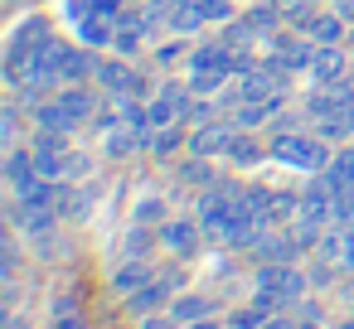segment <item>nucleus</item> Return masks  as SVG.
I'll return each instance as SVG.
<instances>
[{
    "instance_id": "obj_1",
    "label": "nucleus",
    "mask_w": 354,
    "mask_h": 329,
    "mask_svg": "<svg viewBox=\"0 0 354 329\" xmlns=\"http://www.w3.org/2000/svg\"><path fill=\"white\" fill-rule=\"evenodd\" d=\"M301 290H306V276H301L291 261H262V271H257V305H262V310L296 305Z\"/></svg>"
},
{
    "instance_id": "obj_2",
    "label": "nucleus",
    "mask_w": 354,
    "mask_h": 329,
    "mask_svg": "<svg viewBox=\"0 0 354 329\" xmlns=\"http://www.w3.org/2000/svg\"><path fill=\"white\" fill-rule=\"evenodd\" d=\"M272 160H281V165H291V170H315V175H325V165H330L335 155L325 150V141H320V136L281 131V136L272 141Z\"/></svg>"
},
{
    "instance_id": "obj_3",
    "label": "nucleus",
    "mask_w": 354,
    "mask_h": 329,
    "mask_svg": "<svg viewBox=\"0 0 354 329\" xmlns=\"http://www.w3.org/2000/svg\"><path fill=\"white\" fill-rule=\"evenodd\" d=\"M35 170H39L44 179H78V175L88 170V155L68 150L64 136H39V141H35Z\"/></svg>"
},
{
    "instance_id": "obj_4",
    "label": "nucleus",
    "mask_w": 354,
    "mask_h": 329,
    "mask_svg": "<svg viewBox=\"0 0 354 329\" xmlns=\"http://www.w3.org/2000/svg\"><path fill=\"white\" fill-rule=\"evenodd\" d=\"M185 112H189V88H180V83L156 88V92H151V102H146V121H151L156 131H160V126H175Z\"/></svg>"
},
{
    "instance_id": "obj_5",
    "label": "nucleus",
    "mask_w": 354,
    "mask_h": 329,
    "mask_svg": "<svg viewBox=\"0 0 354 329\" xmlns=\"http://www.w3.org/2000/svg\"><path fill=\"white\" fill-rule=\"evenodd\" d=\"M238 131H243V126H238L233 117H228V121H223V117H214V121H199V126L185 136V146H189V155H218V150H228V146H233V136H238Z\"/></svg>"
},
{
    "instance_id": "obj_6",
    "label": "nucleus",
    "mask_w": 354,
    "mask_h": 329,
    "mask_svg": "<svg viewBox=\"0 0 354 329\" xmlns=\"http://www.w3.org/2000/svg\"><path fill=\"white\" fill-rule=\"evenodd\" d=\"M156 20H160L156 10H141V15H136V10H117V15H112V49H117V54H131V49L156 30Z\"/></svg>"
},
{
    "instance_id": "obj_7",
    "label": "nucleus",
    "mask_w": 354,
    "mask_h": 329,
    "mask_svg": "<svg viewBox=\"0 0 354 329\" xmlns=\"http://www.w3.org/2000/svg\"><path fill=\"white\" fill-rule=\"evenodd\" d=\"M93 78L112 92V97H141L146 92V78L141 73H131L127 63H117V59H102L97 68H93Z\"/></svg>"
},
{
    "instance_id": "obj_8",
    "label": "nucleus",
    "mask_w": 354,
    "mask_h": 329,
    "mask_svg": "<svg viewBox=\"0 0 354 329\" xmlns=\"http://www.w3.org/2000/svg\"><path fill=\"white\" fill-rule=\"evenodd\" d=\"M39 44H49V20L35 15V20H25V25L10 34V44H6V68H15V63H20L25 54H35Z\"/></svg>"
},
{
    "instance_id": "obj_9",
    "label": "nucleus",
    "mask_w": 354,
    "mask_h": 329,
    "mask_svg": "<svg viewBox=\"0 0 354 329\" xmlns=\"http://www.w3.org/2000/svg\"><path fill=\"white\" fill-rule=\"evenodd\" d=\"M344 73H349V54L339 44H320L315 59H310V78L315 83H339Z\"/></svg>"
},
{
    "instance_id": "obj_10",
    "label": "nucleus",
    "mask_w": 354,
    "mask_h": 329,
    "mask_svg": "<svg viewBox=\"0 0 354 329\" xmlns=\"http://www.w3.org/2000/svg\"><path fill=\"white\" fill-rule=\"evenodd\" d=\"M339 107H354V83H320V92L306 102L310 117H325V112H339Z\"/></svg>"
},
{
    "instance_id": "obj_11",
    "label": "nucleus",
    "mask_w": 354,
    "mask_h": 329,
    "mask_svg": "<svg viewBox=\"0 0 354 329\" xmlns=\"http://www.w3.org/2000/svg\"><path fill=\"white\" fill-rule=\"evenodd\" d=\"M199 237H204V223H194V218H180V223H165V232H160V242L175 252V257H189L194 247H199Z\"/></svg>"
},
{
    "instance_id": "obj_12",
    "label": "nucleus",
    "mask_w": 354,
    "mask_h": 329,
    "mask_svg": "<svg viewBox=\"0 0 354 329\" xmlns=\"http://www.w3.org/2000/svg\"><path fill=\"white\" fill-rule=\"evenodd\" d=\"M238 59L228 54V44H204L189 54V73H233Z\"/></svg>"
},
{
    "instance_id": "obj_13",
    "label": "nucleus",
    "mask_w": 354,
    "mask_h": 329,
    "mask_svg": "<svg viewBox=\"0 0 354 329\" xmlns=\"http://www.w3.org/2000/svg\"><path fill=\"white\" fill-rule=\"evenodd\" d=\"M248 252H257V261H291L301 247L291 242V232H272V228H267V232H262Z\"/></svg>"
},
{
    "instance_id": "obj_14",
    "label": "nucleus",
    "mask_w": 354,
    "mask_h": 329,
    "mask_svg": "<svg viewBox=\"0 0 354 329\" xmlns=\"http://www.w3.org/2000/svg\"><path fill=\"white\" fill-rule=\"evenodd\" d=\"M315 136L320 141H354V107H339V112L315 117Z\"/></svg>"
},
{
    "instance_id": "obj_15",
    "label": "nucleus",
    "mask_w": 354,
    "mask_h": 329,
    "mask_svg": "<svg viewBox=\"0 0 354 329\" xmlns=\"http://www.w3.org/2000/svg\"><path fill=\"white\" fill-rule=\"evenodd\" d=\"M35 126L44 131V136H64L68 141V131H78V121L59 107V102H44V107H35Z\"/></svg>"
},
{
    "instance_id": "obj_16",
    "label": "nucleus",
    "mask_w": 354,
    "mask_h": 329,
    "mask_svg": "<svg viewBox=\"0 0 354 329\" xmlns=\"http://www.w3.org/2000/svg\"><path fill=\"white\" fill-rule=\"evenodd\" d=\"M325 184H330L335 194H354V146L339 150V155L325 165Z\"/></svg>"
},
{
    "instance_id": "obj_17",
    "label": "nucleus",
    "mask_w": 354,
    "mask_h": 329,
    "mask_svg": "<svg viewBox=\"0 0 354 329\" xmlns=\"http://www.w3.org/2000/svg\"><path fill=\"white\" fill-rule=\"evenodd\" d=\"M301 30H306V39H310V44H335V39H339V30H344V20H339V15H306V20H301Z\"/></svg>"
},
{
    "instance_id": "obj_18",
    "label": "nucleus",
    "mask_w": 354,
    "mask_h": 329,
    "mask_svg": "<svg viewBox=\"0 0 354 329\" xmlns=\"http://www.w3.org/2000/svg\"><path fill=\"white\" fill-rule=\"evenodd\" d=\"M165 300H170V286H165V281H151L146 290H131L127 305H131V315H156Z\"/></svg>"
},
{
    "instance_id": "obj_19",
    "label": "nucleus",
    "mask_w": 354,
    "mask_h": 329,
    "mask_svg": "<svg viewBox=\"0 0 354 329\" xmlns=\"http://www.w3.org/2000/svg\"><path fill=\"white\" fill-rule=\"evenodd\" d=\"M204 20H209V15H204V0H180V6L170 10V25H175V34H194Z\"/></svg>"
},
{
    "instance_id": "obj_20",
    "label": "nucleus",
    "mask_w": 354,
    "mask_h": 329,
    "mask_svg": "<svg viewBox=\"0 0 354 329\" xmlns=\"http://www.w3.org/2000/svg\"><path fill=\"white\" fill-rule=\"evenodd\" d=\"M170 315H175L180 324H189V319H204V315H214V295H180V300L170 305Z\"/></svg>"
},
{
    "instance_id": "obj_21",
    "label": "nucleus",
    "mask_w": 354,
    "mask_h": 329,
    "mask_svg": "<svg viewBox=\"0 0 354 329\" xmlns=\"http://www.w3.org/2000/svg\"><path fill=\"white\" fill-rule=\"evenodd\" d=\"M310 59H315V49H310V44H301V39H281V54H277V63H281L286 73H296V68H310Z\"/></svg>"
},
{
    "instance_id": "obj_22",
    "label": "nucleus",
    "mask_w": 354,
    "mask_h": 329,
    "mask_svg": "<svg viewBox=\"0 0 354 329\" xmlns=\"http://www.w3.org/2000/svg\"><path fill=\"white\" fill-rule=\"evenodd\" d=\"M78 39H83V44H112V15H88V20H78Z\"/></svg>"
},
{
    "instance_id": "obj_23",
    "label": "nucleus",
    "mask_w": 354,
    "mask_h": 329,
    "mask_svg": "<svg viewBox=\"0 0 354 329\" xmlns=\"http://www.w3.org/2000/svg\"><path fill=\"white\" fill-rule=\"evenodd\" d=\"M277 107H281V102H248V97H238V112H233V121H238V126H257V121H267Z\"/></svg>"
},
{
    "instance_id": "obj_24",
    "label": "nucleus",
    "mask_w": 354,
    "mask_h": 329,
    "mask_svg": "<svg viewBox=\"0 0 354 329\" xmlns=\"http://www.w3.org/2000/svg\"><path fill=\"white\" fill-rule=\"evenodd\" d=\"M59 107H64L73 121H88V117H93V97H88L83 88H68V92H59Z\"/></svg>"
},
{
    "instance_id": "obj_25",
    "label": "nucleus",
    "mask_w": 354,
    "mask_h": 329,
    "mask_svg": "<svg viewBox=\"0 0 354 329\" xmlns=\"http://www.w3.org/2000/svg\"><path fill=\"white\" fill-rule=\"evenodd\" d=\"M141 286H151V266H146V261H127V266L117 271V290L131 295V290H141Z\"/></svg>"
},
{
    "instance_id": "obj_26",
    "label": "nucleus",
    "mask_w": 354,
    "mask_h": 329,
    "mask_svg": "<svg viewBox=\"0 0 354 329\" xmlns=\"http://www.w3.org/2000/svg\"><path fill=\"white\" fill-rule=\"evenodd\" d=\"M267 319H272V310H262V305L252 300L248 310H233V319H228V324H233V329H267Z\"/></svg>"
},
{
    "instance_id": "obj_27",
    "label": "nucleus",
    "mask_w": 354,
    "mask_h": 329,
    "mask_svg": "<svg viewBox=\"0 0 354 329\" xmlns=\"http://www.w3.org/2000/svg\"><path fill=\"white\" fill-rule=\"evenodd\" d=\"M277 15H281L277 6H257V10H248V25H252L257 34H272V30H277Z\"/></svg>"
},
{
    "instance_id": "obj_28",
    "label": "nucleus",
    "mask_w": 354,
    "mask_h": 329,
    "mask_svg": "<svg viewBox=\"0 0 354 329\" xmlns=\"http://www.w3.org/2000/svg\"><path fill=\"white\" fill-rule=\"evenodd\" d=\"M223 78H228V73H189V92H194V97H209V92L223 88Z\"/></svg>"
},
{
    "instance_id": "obj_29",
    "label": "nucleus",
    "mask_w": 354,
    "mask_h": 329,
    "mask_svg": "<svg viewBox=\"0 0 354 329\" xmlns=\"http://www.w3.org/2000/svg\"><path fill=\"white\" fill-rule=\"evenodd\" d=\"M180 179H189V184H214V175H209V165H204V155H194L189 165H180Z\"/></svg>"
},
{
    "instance_id": "obj_30",
    "label": "nucleus",
    "mask_w": 354,
    "mask_h": 329,
    "mask_svg": "<svg viewBox=\"0 0 354 329\" xmlns=\"http://www.w3.org/2000/svg\"><path fill=\"white\" fill-rule=\"evenodd\" d=\"M228 155H233V165H252V160H257V146L238 131V136H233V146H228Z\"/></svg>"
},
{
    "instance_id": "obj_31",
    "label": "nucleus",
    "mask_w": 354,
    "mask_h": 329,
    "mask_svg": "<svg viewBox=\"0 0 354 329\" xmlns=\"http://www.w3.org/2000/svg\"><path fill=\"white\" fill-rule=\"evenodd\" d=\"M54 329H83V315L73 310V300H68V295L59 300V319H54Z\"/></svg>"
},
{
    "instance_id": "obj_32",
    "label": "nucleus",
    "mask_w": 354,
    "mask_h": 329,
    "mask_svg": "<svg viewBox=\"0 0 354 329\" xmlns=\"http://www.w3.org/2000/svg\"><path fill=\"white\" fill-rule=\"evenodd\" d=\"M272 6H277V10H281V15H291V20H296V25H301V20H306V15H310V0H272Z\"/></svg>"
},
{
    "instance_id": "obj_33",
    "label": "nucleus",
    "mask_w": 354,
    "mask_h": 329,
    "mask_svg": "<svg viewBox=\"0 0 354 329\" xmlns=\"http://www.w3.org/2000/svg\"><path fill=\"white\" fill-rule=\"evenodd\" d=\"M136 223L146 228V223H160V199H141V208H136Z\"/></svg>"
},
{
    "instance_id": "obj_34",
    "label": "nucleus",
    "mask_w": 354,
    "mask_h": 329,
    "mask_svg": "<svg viewBox=\"0 0 354 329\" xmlns=\"http://www.w3.org/2000/svg\"><path fill=\"white\" fill-rule=\"evenodd\" d=\"M204 15L209 20H233V0H204Z\"/></svg>"
},
{
    "instance_id": "obj_35",
    "label": "nucleus",
    "mask_w": 354,
    "mask_h": 329,
    "mask_svg": "<svg viewBox=\"0 0 354 329\" xmlns=\"http://www.w3.org/2000/svg\"><path fill=\"white\" fill-rule=\"evenodd\" d=\"M141 329H185V324H180L175 315H146V324H141Z\"/></svg>"
},
{
    "instance_id": "obj_36",
    "label": "nucleus",
    "mask_w": 354,
    "mask_h": 329,
    "mask_svg": "<svg viewBox=\"0 0 354 329\" xmlns=\"http://www.w3.org/2000/svg\"><path fill=\"white\" fill-rule=\"evenodd\" d=\"M88 6H93V15H117L122 0H88Z\"/></svg>"
},
{
    "instance_id": "obj_37",
    "label": "nucleus",
    "mask_w": 354,
    "mask_h": 329,
    "mask_svg": "<svg viewBox=\"0 0 354 329\" xmlns=\"http://www.w3.org/2000/svg\"><path fill=\"white\" fill-rule=\"evenodd\" d=\"M180 54H185V49H180V44H165V49H160V54H156V59H160V63H175V59H180Z\"/></svg>"
},
{
    "instance_id": "obj_38",
    "label": "nucleus",
    "mask_w": 354,
    "mask_h": 329,
    "mask_svg": "<svg viewBox=\"0 0 354 329\" xmlns=\"http://www.w3.org/2000/svg\"><path fill=\"white\" fill-rule=\"evenodd\" d=\"M335 10H339V20L349 25V20H354V0H335Z\"/></svg>"
},
{
    "instance_id": "obj_39",
    "label": "nucleus",
    "mask_w": 354,
    "mask_h": 329,
    "mask_svg": "<svg viewBox=\"0 0 354 329\" xmlns=\"http://www.w3.org/2000/svg\"><path fill=\"white\" fill-rule=\"evenodd\" d=\"M141 252H146V232H136V237H131V247H127V257H141Z\"/></svg>"
},
{
    "instance_id": "obj_40",
    "label": "nucleus",
    "mask_w": 354,
    "mask_h": 329,
    "mask_svg": "<svg viewBox=\"0 0 354 329\" xmlns=\"http://www.w3.org/2000/svg\"><path fill=\"white\" fill-rule=\"evenodd\" d=\"M185 329H223V324H214V319H209V315H204V319H189V324H185Z\"/></svg>"
},
{
    "instance_id": "obj_41",
    "label": "nucleus",
    "mask_w": 354,
    "mask_h": 329,
    "mask_svg": "<svg viewBox=\"0 0 354 329\" xmlns=\"http://www.w3.org/2000/svg\"><path fill=\"white\" fill-rule=\"evenodd\" d=\"M6 329H25V324H20V319H10V324H6Z\"/></svg>"
},
{
    "instance_id": "obj_42",
    "label": "nucleus",
    "mask_w": 354,
    "mask_h": 329,
    "mask_svg": "<svg viewBox=\"0 0 354 329\" xmlns=\"http://www.w3.org/2000/svg\"><path fill=\"white\" fill-rule=\"evenodd\" d=\"M330 329H349V324H330Z\"/></svg>"
},
{
    "instance_id": "obj_43",
    "label": "nucleus",
    "mask_w": 354,
    "mask_h": 329,
    "mask_svg": "<svg viewBox=\"0 0 354 329\" xmlns=\"http://www.w3.org/2000/svg\"><path fill=\"white\" fill-rule=\"evenodd\" d=\"M10 6H20V0H10Z\"/></svg>"
}]
</instances>
